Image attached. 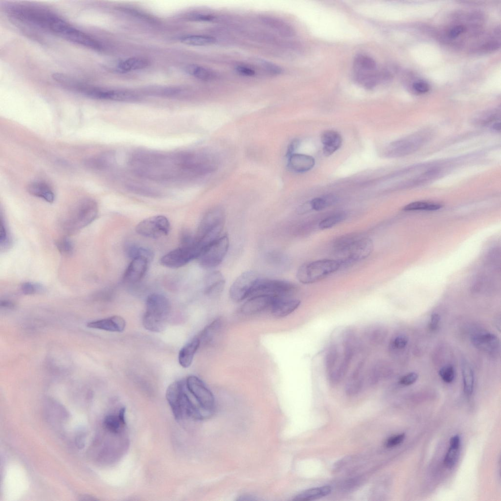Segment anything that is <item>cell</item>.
<instances>
[{
  "instance_id": "obj_1",
  "label": "cell",
  "mask_w": 501,
  "mask_h": 501,
  "mask_svg": "<svg viewBox=\"0 0 501 501\" xmlns=\"http://www.w3.org/2000/svg\"><path fill=\"white\" fill-rule=\"evenodd\" d=\"M166 398L176 420H201L211 415L204 410L187 388L185 381H177L166 389Z\"/></svg>"
},
{
  "instance_id": "obj_2",
  "label": "cell",
  "mask_w": 501,
  "mask_h": 501,
  "mask_svg": "<svg viewBox=\"0 0 501 501\" xmlns=\"http://www.w3.org/2000/svg\"><path fill=\"white\" fill-rule=\"evenodd\" d=\"M333 248L342 267L367 258L373 251L374 245L370 238L354 234L337 239Z\"/></svg>"
},
{
  "instance_id": "obj_3",
  "label": "cell",
  "mask_w": 501,
  "mask_h": 501,
  "mask_svg": "<svg viewBox=\"0 0 501 501\" xmlns=\"http://www.w3.org/2000/svg\"><path fill=\"white\" fill-rule=\"evenodd\" d=\"M170 312V304L163 295L153 293L147 298L146 312L142 318L144 327L150 331H162Z\"/></svg>"
},
{
  "instance_id": "obj_4",
  "label": "cell",
  "mask_w": 501,
  "mask_h": 501,
  "mask_svg": "<svg viewBox=\"0 0 501 501\" xmlns=\"http://www.w3.org/2000/svg\"><path fill=\"white\" fill-rule=\"evenodd\" d=\"M225 220V212L220 206L213 207L205 214L194 236L202 249L221 237Z\"/></svg>"
},
{
  "instance_id": "obj_5",
  "label": "cell",
  "mask_w": 501,
  "mask_h": 501,
  "mask_svg": "<svg viewBox=\"0 0 501 501\" xmlns=\"http://www.w3.org/2000/svg\"><path fill=\"white\" fill-rule=\"evenodd\" d=\"M98 206L93 200L87 198L79 201L70 211L63 223V228L68 234H73L85 227L96 218Z\"/></svg>"
},
{
  "instance_id": "obj_6",
  "label": "cell",
  "mask_w": 501,
  "mask_h": 501,
  "mask_svg": "<svg viewBox=\"0 0 501 501\" xmlns=\"http://www.w3.org/2000/svg\"><path fill=\"white\" fill-rule=\"evenodd\" d=\"M337 260L320 259L305 263L298 268L296 276L297 280L305 284L319 281L341 268Z\"/></svg>"
},
{
  "instance_id": "obj_7",
  "label": "cell",
  "mask_w": 501,
  "mask_h": 501,
  "mask_svg": "<svg viewBox=\"0 0 501 501\" xmlns=\"http://www.w3.org/2000/svg\"><path fill=\"white\" fill-rule=\"evenodd\" d=\"M202 248L196 242L188 245H181L164 255L160 260V263L169 268H178L182 267L200 255Z\"/></svg>"
},
{
  "instance_id": "obj_8",
  "label": "cell",
  "mask_w": 501,
  "mask_h": 501,
  "mask_svg": "<svg viewBox=\"0 0 501 501\" xmlns=\"http://www.w3.org/2000/svg\"><path fill=\"white\" fill-rule=\"evenodd\" d=\"M229 245V239L226 234L205 247L197 258L200 265L206 268L219 265L225 257Z\"/></svg>"
},
{
  "instance_id": "obj_9",
  "label": "cell",
  "mask_w": 501,
  "mask_h": 501,
  "mask_svg": "<svg viewBox=\"0 0 501 501\" xmlns=\"http://www.w3.org/2000/svg\"><path fill=\"white\" fill-rule=\"evenodd\" d=\"M295 290V285L288 281L260 277L256 282L249 297L257 295L288 297L294 292Z\"/></svg>"
},
{
  "instance_id": "obj_10",
  "label": "cell",
  "mask_w": 501,
  "mask_h": 501,
  "mask_svg": "<svg viewBox=\"0 0 501 501\" xmlns=\"http://www.w3.org/2000/svg\"><path fill=\"white\" fill-rule=\"evenodd\" d=\"M187 389L201 408L211 415L215 406L214 397L211 391L198 377L191 375L185 381Z\"/></svg>"
},
{
  "instance_id": "obj_11",
  "label": "cell",
  "mask_w": 501,
  "mask_h": 501,
  "mask_svg": "<svg viewBox=\"0 0 501 501\" xmlns=\"http://www.w3.org/2000/svg\"><path fill=\"white\" fill-rule=\"evenodd\" d=\"M170 228L168 219L163 215L146 218L136 227V232L146 237L156 239L167 235Z\"/></svg>"
},
{
  "instance_id": "obj_12",
  "label": "cell",
  "mask_w": 501,
  "mask_h": 501,
  "mask_svg": "<svg viewBox=\"0 0 501 501\" xmlns=\"http://www.w3.org/2000/svg\"><path fill=\"white\" fill-rule=\"evenodd\" d=\"M260 278L254 271H248L241 274L233 282L229 289V296L234 301L240 302L248 298Z\"/></svg>"
},
{
  "instance_id": "obj_13",
  "label": "cell",
  "mask_w": 501,
  "mask_h": 501,
  "mask_svg": "<svg viewBox=\"0 0 501 501\" xmlns=\"http://www.w3.org/2000/svg\"><path fill=\"white\" fill-rule=\"evenodd\" d=\"M428 135L424 133H416L392 143L387 151L388 155L398 157L415 152L427 140Z\"/></svg>"
},
{
  "instance_id": "obj_14",
  "label": "cell",
  "mask_w": 501,
  "mask_h": 501,
  "mask_svg": "<svg viewBox=\"0 0 501 501\" xmlns=\"http://www.w3.org/2000/svg\"><path fill=\"white\" fill-rule=\"evenodd\" d=\"M343 356L339 364L328 375L331 383L336 384L341 381L345 375L354 355L356 345L352 342L343 343Z\"/></svg>"
},
{
  "instance_id": "obj_15",
  "label": "cell",
  "mask_w": 501,
  "mask_h": 501,
  "mask_svg": "<svg viewBox=\"0 0 501 501\" xmlns=\"http://www.w3.org/2000/svg\"><path fill=\"white\" fill-rule=\"evenodd\" d=\"M149 262L148 259L143 257L132 259L124 273L123 281L129 284L140 281L147 272Z\"/></svg>"
},
{
  "instance_id": "obj_16",
  "label": "cell",
  "mask_w": 501,
  "mask_h": 501,
  "mask_svg": "<svg viewBox=\"0 0 501 501\" xmlns=\"http://www.w3.org/2000/svg\"><path fill=\"white\" fill-rule=\"evenodd\" d=\"M274 297L266 295L251 296L242 305L240 311L243 315L250 316L270 310Z\"/></svg>"
},
{
  "instance_id": "obj_17",
  "label": "cell",
  "mask_w": 501,
  "mask_h": 501,
  "mask_svg": "<svg viewBox=\"0 0 501 501\" xmlns=\"http://www.w3.org/2000/svg\"><path fill=\"white\" fill-rule=\"evenodd\" d=\"M300 301L288 297H275L270 310L276 318H283L291 314L300 305Z\"/></svg>"
},
{
  "instance_id": "obj_18",
  "label": "cell",
  "mask_w": 501,
  "mask_h": 501,
  "mask_svg": "<svg viewBox=\"0 0 501 501\" xmlns=\"http://www.w3.org/2000/svg\"><path fill=\"white\" fill-rule=\"evenodd\" d=\"M353 68L354 77L368 75L378 70L375 60L368 55L362 54L355 57Z\"/></svg>"
},
{
  "instance_id": "obj_19",
  "label": "cell",
  "mask_w": 501,
  "mask_h": 501,
  "mask_svg": "<svg viewBox=\"0 0 501 501\" xmlns=\"http://www.w3.org/2000/svg\"><path fill=\"white\" fill-rule=\"evenodd\" d=\"M89 328L100 329L110 332H121L126 326L124 319L119 316H114L106 319L90 322L87 324Z\"/></svg>"
},
{
  "instance_id": "obj_20",
  "label": "cell",
  "mask_w": 501,
  "mask_h": 501,
  "mask_svg": "<svg viewBox=\"0 0 501 501\" xmlns=\"http://www.w3.org/2000/svg\"><path fill=\"white\" fill-rule=\"evenodd\" d=\"M473 344L477 348L488 352L498 349L499 341L497 337L490 333L483 332L474 335L471 338Z\"/></svg>"
},
{
  "instance_id": "obj_21",
  "label": "cell",
  "mask_w": 501,
  "mask_h": 501,
  "mask_svg": "<svg viewBox=\"0 0 501 501\" xmlns=\"http://www.w3.org/2000/svg\"><path fill=\"white\" fill-rule=\"evenodd\" d=\"M315 164L314 158L309 155L294 153L288 157V166L295 172L308 171L314 167Z\"/></svg>"
},
{
  "instance_id": "obj_22",
  "label": "cell",
  "mask_w": 501,
  "mask_h": 501,
  "mask_svg": "<svg viewBox=\"0 0 501 501\" xmlns=\"http://www.w3.org/2000/svg\"><path fill=\"white\" fill-rule=\"evenodd\" d=\"M321 141L323 145V153L325 156H329L338 150L342 144V137L337 132L327 130L323 132L321 135Z\"/></svg>"
},
{
  "instance_id": "obj_23",
  "label": "cell",
  "mask_w": 501,
  "mask_h": 501,
  "mask_svg": "<svg viewBox=\"0 0 501 501\" xmlns=\"http://www.w3.org/2000/svg\"><path fill=\"white\" fill-rule=\"evenodd\" d=\"M200 344L199 337H195L182 348L179 353L178 360L182 367L187 368L191 365Z\"/></svg>"
},
{
  "instance_id": "obj_24",
  "label": "cell",
  "mask_w": 501,
  "mask_h": 501,
  "mask_svg": "<svg viewBox=\"0 0 501 501\" xmlns=\"http://www.w3.org/2000/svg\"><path fill=\"white\" fill-rule=\"evenodd\" d=\"M225 282V278L220 272L211 273L206 278L205 293L209 296H218L224 289Z\"/></svg>"
},
{
  "instance_id": "obj_25",
  "label": "cell",
  "mask_w": 501,
  "mask_h": 501,
  "mask_svg": "<svg viewBox=\"0 0 501 501\" xmlns=\"http://www.w3.org/2000/svg\"><path fill=\"white\" fill-rule=\"evenodd\" d=\"M28 192L34 196L42 198L49 203L53 202L55 198L54 192L50 186L41 181H34L27 186Z\"/></svg>"
},
{
  "instance_id": "obj_26",
  "label": "cell",
  "mask_w": 501,
  "mask_h": 501,
  "mask_svg": "<svg viewBox=\"0 0 501 501\" xmlns=\"http://www.w3.org/2000/svg\"><path fill=\"white\" fill-rule=\"evenodd\" d=\"M331 492V487L329 486L312 488L301 492L293 500L296 501H313L327 496Z\"/></svg>"
},
{
  "instance_id": "obj_27",
  "label": "cell",
  "mask_w": 501,
  "mask_h": 501,
  "mask_svg": "<svg viewBox=\"0 0 501 501\" xmlns=\"http://www.w3.org/2000/svg\"><path fill=\"white\" fill-rule=\"evenodd\" d=\"M149 65L148 61L141 57H131L118 62V70L122 72L141 69Z\"/></svg>"
},
{
  "instance_id": "obj_28",
  "label": "cell",
  "mask_w": 501,
  "mask_h": 501,
  "mask_svg": "<svg viewBox=\"0 0 501 501\" xmlns=\"http://www.w3.org/2000/svg\"><path fill=\"white\" fill-rule=\"evenodd\" d=\"M184 70L188 74L203 81L213 80L216 76L212 70L196 64L188 65L185 67Z\"/></svg>"
},
{
  "instance_id": "obj_29",
  "label": "cell",
  "mask_w": 501,
  "mask_h": 501,
  "mask_svg": "<svg viewBox=\"0 0 501 501\" xmlns=\"http://www.w3.org/2000/svg\"><path fill=\"white\" fill-rule=\"evenodd\" d=\"M179 40L183 44L192 46H205L216 42L214 37L202 35H183L179 38Z\"/></svg>"
},
{
  "instance_id": "obj_30",
  "label": "cell",
  "mask_w": 501,
  "mask_h": 501,
  "mask_svg": "<svg viewBox=\"0 0 501 501\" xmlns=\"http://www.w3.org/2000/svg\"><path fill=\"white\" fill-rule=\"evenodd\" d=\"M389 369L387 364L382 362L378 361L371 368L368 380L371 385H376L381 380L386 378L389 374Z\"/></svg>"
},
{
  "instance_id": "obj_31",
  "label": "cell",
  "mask_w": 501,
  "mask_h": 501,
  "mask_svg": "<svg viewBox=\"0 0 501 501\" xmlns=\"http://www.w3.org/2000/svg\"><path fill=\"white\" fill-rule=\"evenodd\" d=\"M263 22L270 28L285 36H291L294 35L292 27L285 22L272 17H265Z\"/></svg>"
},
{
  "instance_id": "obj_32",
  "label": "cell",
  "mask_w": 501,
  "mask_h": 501,
  "mask_svg": "<svg viewBox=\"0 0 501 501\" xmlns=\"http://www.w3.org/2000/svg\"><path fill=\"white\" fill-rule=\"evenodd\" d=\"M222 320L216 319L205 328L199 338L201 342L208 343L211 342L218 334L222 326Z\"/></svg>"
},
{
  "instance_id": "obj_33",
  "label": "cell",
  "mask_w": 501,
  "mask_h": 501,
  "mask_svg": "<svg viewBox=\"0 0 501 501\" xmlns=\"http://www.w3.org/2000/svg\"><path fill=\"white\" fill-rule=\"evenodd\" d=\"M461 372L464 392L467 396H470L473 390L474 376L472 369L467 362L462 363Z\"/></svg>"
},
{
  "instance_id": "obj_34",
  "label": "cell",
  "mask_w": 501,
  "mask_h": 501,
  "mask_svg": "<svg viewBox=\"0 0 501 501\" xmlns=\"http://www.w3.org/2000/svg\"><path fill=\"white\" fill-rule=\"evenodd\" d=\"M338 357L337 346L336 344L330 345L326 352L324 358L325 368L327 375L336 367Z\"/></svg>"
},
{
  "instance_id": "obj_35",
  "label": "cell",
  "mask_w": 501,
  "mask_h": 501,
  "mask_svg": "<svg viewBox=\"0 0 501 501\" xmlns=\"http://www.w3.org/2000/svg\"><path fill=\"white\" fill-rule=\"evenodd\" d=\"M386 336V329L379 325L372 326L366 332V337L368 341L375 345H379L382 343Z\"/></svg>"
},
{
  "instance_id": "obj_36",
  "label": "cell",
  "mask_w": 501,
  "mask_h": 501,
  "mask_svg": "<svg viewBox=\"0 0 501 501\" xmlns=\"http://www.w3.org/2000/svg\"><path fill=\"white\" fill-rule=\"evenodd\" d=\"M442 205L438 203L417 201L407 205L403 209L405 211H433L440 209Z\"/></svg>"
},
{
  "instance_id": "obj_37",
  "label": "cell",
  "mask_w": 501,
  "mask_h": 501,
  "mask_svg": "<svg viewBox=\"0 0 501 501\" xmlns=\"http://www.w3.org/2000/svg\"><path fill=\"white\" fill-rule=\"evenodd\" d=\"M346 214L343 211L336 212L322 219L319 224L320 229L330 228L342 222L346 218Z\"/></svg>"
},
{
  "instance_id": "obj_38",
  "label": "cell",
  "mask_w": 501,
  "mask_h": 501,
  "mask_svg": "<svg viewBox=\"0 0 501 501\" xmlns=\"http://www.w3.org/2000/svg\"><path fill=\"white\" fill-rule=\"evenodd\" d=\"M125 424L121 422L118 415L109 414L107 415L104 420V426L110 432L117 434Z\"/></svg>"
},
{
  "instance_id": "obj_39",
  "label": "cell",
  "mask_w": 501,
  "mask_h": 501,
  "mask_svg": "<svg viewBox=\"0 0 501 501\" xmlns=\"http://www.w3.org/2000/svg\"><path fill=\"white\" fill-rule=\"evenodd\" d=\"M126 251L128 256L132 259L138 257H143L150 261L153 258L154 254L151 250L143 247L131 245L128 247Z\"/></svg>"
},
{
  "instance_id": "obj_40",
  "label": "cell",
  "mask_w": 501,
  "mask_h": 501,
  "mask_svg": "<svg viewBox=\"0 0 501 501\" xmlns=\"http://www.w3.org/2000/svg\"><path fill=\"white\" fill-rule=\"evenodd\" d=\"M56 246L59 251L63 255L69 256L74 251L72 242L67 238H62L56 242Z\"/></svg>"
},
{
  "instance_id": "obj_41",
  "label": "cell",
  "mask_w": 501,
  "mask_h": 501,
  "mask_svg": "<svg viewBox=\"0 0 501 501\" xmlns=\"http://www.w3.org/2000/svg\"><path fill=\"white\" fill-rule=\"evenodd\" d=\"M498 118H500V112L498 113L497 111L489 112L480 115L479 117L476 118L474 122L478 125L486 126L498 120Z\"/></svg>"
},
{
  "instance_id": "obj_42",
  "label": "cell",
  "mask_w": 501,
  "mask_h": 501,
  "mask_svg": "<svg viewBox=\"0 0 501 501\" xmlns=\"http://www.w3.org/2000/svg\"><path fill=\"white\" fill-rule=\"evenodd\" d=\"M459 447L450 446L444 460V464L448 468H452L458 459Z\"/></svg>"
},
{
  "instance_id": "obj_43",
  "label": "cell",
  "mask_w": 501,
  "mask_h": 501,
  "mask_svg": "<svg viewBox=\"0 0 501 501\" xmlns=\"http://www.w3.org/2000/svg\"><path fill=\"white\" fill-rule=\"evenodd\" d=\"M363 380L362 376L354 379H349V381L346 385V393L350 395L358 393L362 388Z\"/></svg>"
},
{
  "instance_id": "obj_44",
  "label": "cell",
  "mask_w": 501,
  "mask_h": 501,
  "mask_svg": "<svg viewBox=\"0 0 501 501\" xmlns=\"http://www.w3.org/2000/svg\"><path fill=\"white\" fill-rule=\"evenodd\" d=\"M439 375L442 380L445 383H450L455 378V371L451 365H446L441 367L439 370Z\"/></svg>"
},
{
  "instance_id": "obj_45",
  "label": "cell",
  "mask_w": 501,
  "mask_h": 501,
  "mask_svg": "<svg viewBox=\"0 0 501 501\" xmlns=\"http://www.w3.org/2000/svg\"><path fill=\"white\" fill-rule=\"evenodd\" d=\"M43 290V286L38 283L26 282L23 283L21 285V290L24 295H29L40 293Z\"/></svg>"
},
{
  "instance_id": "obj_46",
  "label": "cell",
  "mask_w": 501,
  "mask_h": 501,
  "mask_svg": "<svg viewBox=\"0 0 501 501\" xmlns=\"http://www.w3.org/2000/svg\"><path fill=\"white\" fill-rule=\"evenodd\" d=\"M408 338L403 335L395 337L390 342V349L392 350H399L404 348L407 345Z\"/></svg>"
},
{
  "instance_id": "obj_47",
  "label": "cell",
  "mask_w": 501,
  "mask_h": 501,
  "mask_svg": "<svg viewBox=\"0 0 501 501\" xmlns=\"http://www.w3.org/2000/svg\"><path fill=\"white\" fill-rule=\"evenodd\" d=\"M259 63L265 70L272 74L278 75L283 72V69L273 63L262 59L259 61Z\"/></svg>"
},
{
  "instance_id": "obj_48",
  "label": "cell",
  "mask_w": 501,
  "mask_h": 501,
  "mask_svg": "<svg viewBox=\"0 0 501 501\" xmlns=\"http://www.w3.org/2000/svg\"><path fill=\"white\" fill-rule=\"evenodd\" d=\"M10 240L9 239L7 229L5 228V225L3 223L2 219L0 218V244L1 247L6 248L9 246L10 244Z\"/></svg>"
},
{
  "instance_id": "obj_49",
  "label": "cell",
  "mask_w": 501,
  "mask_h": 501,
  "mask_svg": "<svg viewBox=\"0 0 501 501\" xmlns=\"http://www.w3.org/2000/svg\"><path fill=\"white\" fill-rule=\"evenodd\" d=\"M310 202L313 210L320 211L328 207L323 196L315 198Z\"/></svg>"
},
{
  "instance_id": "obj_50",
  "label": "cell",
  "mask_w": 501,
  "mask_h": 501,
  "mask_svg": "<svg viewBox=\"0 0 501 501\" xmlns=\"http://www.w3.org/2000/svg\"><path fill=\"white\" fill-rule=\"evenodd\" d=\"M418 374L414 372L409 373L400 379L399 383L404 386H409L414 383L418 379Z\"/></svg>"
},
{
  "instance_id": "obj_51",
  "label": "cell",
  "mask_w": 501,
  "mask_h": 501,
  "mask_svg": "<svg viewBox=\"0 0 501 501\" xmlns=\"http://www.w3.org/2000/svg\"><path fill=\"white\" fill-rule=\"evenodd\" d=\"M404 433H401L392 436L387 439L385 443L387 447L391 448L401 444L405 439Z\"/></svg>"
},
{
  "instance_id": "obj_52",
  "label": "cell",
  "mask_w": 501,
  "mask_h": 501,
  "mask_svg": "<svg viewBox=\"0 0 501 501\" xmlns=\"http://www.w3.org/2000/svg\"><path fill=\"white\" fill-rule=\"evenodd\" d=\"M413 90L419 93H425L430 90V85L422 80L415 82L412 85Z\"/></svg>"
},
{
  "instance_id": "obj_53",
  "label": "cell",
  "mask_w": 501,
  "mask_h": 501,
  "mask_svg": "<svg viewBox=\"0 0 501 501\" xmlns=\"http://www.w3.org/2000/svg\"><path fill=\"white\" fill-rule=\"evenodd\" d=\"M189 19L193 21L209 22L214 19L213 15L205 13H195L191 15Z\"/></svg>"
},
{
  "instance_id": "obj_54",
  "label": "cell",
  "mask_w": 501,
  "mask_h": 501,
  "mask_svg": "<svg viewBox=\"0 0 501 501\" xmlns=\"http://www.w3.org/2000/svg\"><path fill=\"white\" fill-rule=\"evenodd\" d=\"M465 30V28L463 25L461 24L455 25L449 29L447 33L448 36L451 39L456 38Z\"/></svg>"
},
{
  "instance_id": "obj_55",
  "label": "cell",
  "mask_w": 501,
  "mask_h": 501,
  "mask_svg": "<svg viewBox=\"0 0 501 501\" xmlns=\"http://www.w3.org/2000/svg\"><path fill=\"white\" fill-rule=\"evenodd\" d=\"M236 71L240 74L246 76H252L255 75V71L251 68L244 66L238 65L235 67Z\"/></svg>"
},
{
  "instance_id": "obj_56",
  "label": "cell",
  "mask_w": 501,
  "mask_h": 501,
  "mask_svg": "<svg viewBox=\"0 0 501 501\" xmlns=\"http://www.w3.org/2000/svg\"><path fill=\"white\" fill-rule=\"evenodd\" d=\"M440 319L439 315L434 313L431 315V318L429 322V327L433 331L435 330L438 325Z\"/></svg>"
},
{
  "instance_id": "obj_57",
  "label": "cell",
  "mask_w": 501,
  "mask_h": 501,
  "mask_svg": "<svg viewBox=\"0 0 501 501\" xmlns=\"http://www.w3.org/2000/svg\"><path fill=\"white\" fill-rule=\"evenodd\" d=\"M360 480L359 478H353L350 479L349 480L345 482L343 485L342 486V489L343 490H350L355 488L359 483Z\"/></svg>"
},
{
  "instance_id": "obj_58",
  "label": "cell",
  "mask_w": 501,
  "mask_h": 501,
  "mask_svg": "<svg viewBox=\"0 0 501 501\" xmlns=\"http://www.w3.org/2000/svg\"><path fill=\"white\" fill-rule=\"evenodd\" d=\"M312 210H313L309 201L300 205L297 208L296 212L298 214H304L310 212Z\"/></svg>"
},
{
  "instance_id": "obj_59",
  "label": "cell",
  "mask_w": 501,
  "mask_h": 501,
  "mask_svg": "<svg viewBox=\"0 0 501 501\" xmlns=\"http://www.w3.org/2000/svg\"><path fill=\"white\" fill-rule=\"evenodd\" d=\"M299 144V142L297 139L293 140L291 142L288 148L287 152V156H288V157L290 155H292L293 154L295 153L294 152L298 147Z\"/></svg>"
},
{
  "instance_id": "obj_60",
  "label": "cell",
  "mask_w": 501,
  "mask_h": 501,
  "mask_svg": "<svg viewBox=\"0 0 501 501\" xmlns=\"http://www.w3.org/2000/svg\"><path fill=\"white\" fill-rule=\"evenodd\" d=\"M460 443V437L458 435L453 436L450 440V446L459 447Z\"/></svg>"
},
{
  "instance_id": "obj_61",
  "label": "cell",
  "mask_w": 501,
  "mask_h": 501,
  "mask_svg": "<svg viewBox=\"0 0 501 501\" xmlns=\"http://www.w3.org/2000/svg\"><path fill=\"white\" fill-rule=\"evenodd\" d=\"M0 304L1 307L4 308H12L14 307V303L8 300H1Z\"/></svg>"
}]
</instances>
